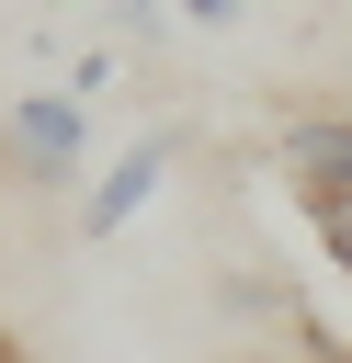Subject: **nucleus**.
I'll return each instance as SVG.
<instances>
[{
	"instance_id": "1",
	"label": "nucleus",
	"mask_w": 352,
	"mask_h": 363,
	"mask_svg": "<svg viewBox=\"0 0 352 363\" xmlns=\"http://www.w3.org/2000/svg\"><path fill=\"white\" fill-rule=\"evenodd\" d=\"M0 147H11L34 182H68L79 147H91V102H68V91H11V102H0Z\"/></svg>"
},
{
	"instance_id": "2",
	"label": "nucleus",
	"mask_w": 352,
	"mask_h": 363,
	"mask_svg": "<svg viewBox=\"0 0 352 363\" xmlns=\"http://www.w3.org/2000/svg\"><path fill=\"white\" fill-rule=\"evenodd\" d=\"M170 170H182V125H148V136H136V147H125V159H114V170L91 182L79 227H91V238H114L125 216H148V204L170 193Z\"/></svg>"
},
{
	"instance_id": "3",
	"label": "nucleus",
	"mask_w": 352,
	"mask_h": 363,
	"mask_svg": "<svg viewBox=\"0 0 352 363\" xmlns=\"http://www.w3.org/2000/svg\"><path fill=\"white\" fill-rule=\"evenodd\" d=\"M284 170H295L307 204H341V193H352V113H307V125H284Z\"/></svg>"
},
{
	"instance_id": "4",
	"label": "nucleus",
	"mask_w": 352,
	"mask_h": 363,
	"mask_svg": "<svg viewBox=\"0 0 352 363\" xmlns=\"http://www.w3.org/2000/svg\"><path fill=\"white\" fill-rule=\"evenodd\" d=\"M238 11H250V0H182V23H204V34H216V23H238Z\"/></svg>"
},
{
	"instance_id": "5",
	"label": "nucleus",
	"mask_w": 352,
	"mask_h": 363,
	"mask_svg": "<svg viewBox=\"0 0 352 363\" xmlns=\"http://www.w3.org/2000/svg\"><path fill=\"white\" fill-rule=\"evenodd\" d=\"M0 363H11V340H0Z\"/></svg>"
}]
</instances>
